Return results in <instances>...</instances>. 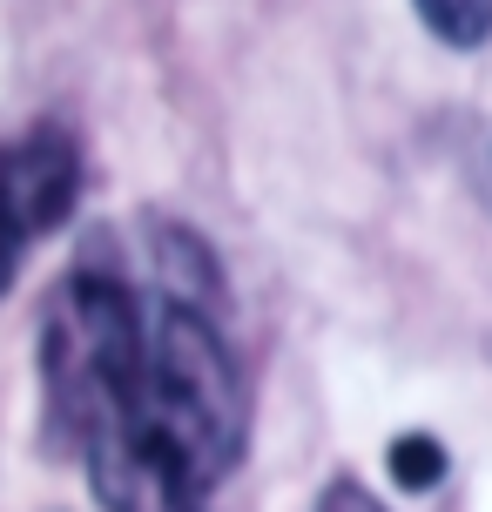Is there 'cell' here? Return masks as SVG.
<instances>
[{
	"label": "cell",
	"instance_id": "obj_3",
	"mask_svg": "<svg viewBox=\"0 0 492 512\" xmlns=\"http://www.w3.org/2000/svg\"><path fill=\"white\" fill-rule=\"evenodd\" d=\"M81 203V149L61 128H34L0 149V209L21 230V243L54 236Z\"/></svg>",
	"mask_w": 492,
	"mask_h": 512
},
{
	"label": "cell",
	"instance_id": "obj_6",
	"mask_svg": "<svg viewBox=\"0 0 492 512\" xmlns=\"http://www.w3.org/2000/svg\"><path fill=\"white\" fill-rule=\"evenodd\" d=\"M317 512H385V506H378L358 479H331V486H324V499H317Z\"/></svg>",
	"mask_w": 492,
	"mask_h": 512
},
{
	"label": "cell",
	"instance_id": "obj_5",
	"mask_svg": "<svg viewBox=\"0 0 492 512\" xmlns=\"http://www.w3.org/2000/svg\"><path fill=\"white\" fill-rule=\"evenodd\" d=\"M385 465H391V486L398 492H432L445 479V445L432 432H405V438H391Z\"/></svg>",
	"mask_w": 492,
	"mask_h": 512
},
{
	"label": "cell",
	"instance_id": "obj_7",
	"mask_svg": "<svg viewBox=\"0 0 492 512\" xmlns=\"http://www.w3.org/2000/svg\"><path fill=\"white\" fill-rule=\"evenodd\" d=\"M466 182H472V196L486 203V216H492V128L472 142V155H466Z\"/></svg>",
	"mask_w": 492,
	"mask_h": 512
},
{
	"label": "cell",
	"instance_id": "obj_8",
	"mask_svg": "<svg viewBox=\"0 0 492 512\" xmlns=\"http://www.w3.org/2000/svg\"><path fill=\"white\" fill-rule=\"evenodd\" d=\"M21 256H27V243H21V230L7 223V209H0V297H7V283L21 270Z\"/></svg>",
	"mask_w": 492,
	"mask_h": 512
},
{
	"label": "cell",
	"instance_id": "obj_4",
	"mask_svg": "<svg viewBox=\"0 0 492 512\" xmlns=\"http://www.w3.org/2000/svg\"><path fill=\"white\" fill-rule=\"evenodd\" d=\"M418 21L445 48H486L492 41V0H412Z\"/></svg>",
	"mask_w": 492,
	"mask_h": 512
},
{
	"label": "cell",
	"instance_id": "obj_2",
	"mask_svg": "<svg viewBox=\"0 0 492 512\" xmlns=\"http://www.w3.org/2000/svg\"><path fill=\"white\" fill-rule=\"evenodd\" d=\"M149 331V297L115 270H68L41 310V384H48V432L61 445H88Z\"/></svg>",
	"mask_w": 492,
	"mask_h": 512
},
{
	"label": "cell",
	"instance_id": "obj_1",
	"mask_svg": "<svg viewBox=\"0 0 492 512\" xmlns=\"http://www.w3.org/2000/svg\"><path fill=\"white\" fill-rule=\"evenodd\" d=\"M250 398L216 317L149 290V331L122 398L81 445L108 512H196L243 459Z\"/></svg>",
	"mask_w": 492,
	"mask_h": 512
}]
</instances>
